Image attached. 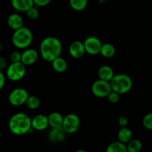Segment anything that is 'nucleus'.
I'll return each mask as SVG.
<instances>
[{
  "mask_svg": "<svg viewBox=\"0 0 152 152\" xmlns=\"http://www.w3.org/2000/svg\"><path fill=\"white\" fill-rule=\"evenodd\" d=\"M118 124L120 127H126L129 124V119L126 116H121L118 119Z\"/></svg>",
  "mask_w": 152,
  "mask_h": 152,
  "instance_id": "nucleus-30",
  "label": "nucleus"
},
{
  "mask_svg": "<svg viewBox=\"0 0 152 152\" xmlns=\"http://www.w3.org/2000/svg\"><path fill=\"white\" fill-rule=\"evenodd\" d=\"M68 52L71 57L74 59H78L83 57L86 53L83 42L80 41V40H75L72 42L68 48Z\"/></svg>",
  "mask_w": 152,
  "mask_h": 152,
  "instance_id": "nucleus-12",
  "label": "nucleus"
},
{
  "mask_svg": "<svg viewBox=\"0 0 152 152\" xmlns=\"http://www.w3.org/2000/svg\"><path fill=\"white\" fill-rule=\"evenodd\" d=\"M110 82L98 79L91 86V92L96 97L105 98L111 91Z\"/></svg>",
  "mask_w": 152,
  "mask_h": 152,
  "instance_id": "nucleus-7",
  "label": "nucleus"
},
{
  "mask_svg": "<svg viewBox=\"0 0 152 152\" xmlns=\"http://www.w3.org/2000/svg\"><path fill=\"white\" fill-rule=\"evenodd\" d=\"M0 137H1V130H0Z\"/></svg>",
  "mask_w": 152,
  "mask_h": 152,
  "instance_id": "nucleus-36",
  "label": "nucleus"
},
{
  "mask_svg": "<svg viewBox=\"0 0 152 152\" xmlns=\"http://www.w3.org/2000/svg\"><path fill=\"white\" fill-rule=\"evenodd\" d=\"M51 65L53 69L59 74L65 72L68 68V64H67L66 60L61 56L53 59L51 62Z\"/></svg>",
  "mask_w": 152,
  "mask_h": 152,
  "instance_id": "nucleus-19",
  "label": "nucleus"
},
{
  "mask_svg": "<svg viewBox=\"0 0 152 152\" xmlns=\"http://www.w3.org/2000/svg\"><path fill=\"white\" fill-rule=\"evenodd\" d=\"M23 19L19 13H13L9 15L7 19V23L9 28L13 31L19 29L23 26Z\"/></svg>",
  "mask_w": 152,
  "mask_h": 152,
  "instance_id": "nucleus-15",
  "label": "nucleus"
},
{
  "mask_svg": "<svg viewBox=\"0 0 152 152\" xmlns=\"http://www.w3.org/2000/svg\"><path fill=\"white\" fill-rule=\"evenodd\" d=\"M11 5L18 12L26 13L28 9L34 5V0H11Z\"/></svg>",
  "mask_w": 152,
  "mask_h": 152,
  "instance_id": "nucleus-14",
  "label": "nucleus"
},
{
  "mask_svg": "<svg viewBox=\"0 0 152 152\" xmlns=\"http://www.w3.org/2000/svg\"><path fill=\"white\" fill-rule=\"evenodd\" d=\"M142 125L147 130L152 131V112L144 116L142 118Z\"/></svg>",
  "mask_w": 152,
  "mask_h": 152,
  "instance_id": "nucleus-26",
  "label": "nucleus"
},
{
  "mask_svg": "<svg viewBox=\"0 0 152 152\" xmlns=\"http://www.w3.org/2000/svg\"><path fill=\"white\" fill-rule=\"evenodd\" d=\"M29 96V93L23 88H16L10 92L8 95V102L14 107L22 106L25 105L27 99Z\"/></svg>",
  "mask_w": 152,
  "mask_h": 152,
  "instance_id": "nucleus-6",
  "label": "nucleus"
},
{
  "mask_svg": "<svg viewBox=\"0 0 152 152\" xmlns=\"http://www.w3.org/2000/svg\"><path fill=\"white\" fill-rule=\"evenodd\" d=\"M80 127V119L76 114H68L63 118L62 128L67 134H74Z\"/></svg>",
  "mask_w": 152,
  "mask_h": 152,
  "instance_id": "nucleus-8",
  "label": "nucleus"
},
{
  "mask_svg": "<svg viewBox=\"0 0 152 152\" xmlns=\"http://www.w3.org/2000/svg\"><path fill=\"white\" fill-rule=\"evenodd\" d=\"M117 138H118V141H120V142L127 144L133 138L132 131L127 126L121 127V129L119 130L118 133H117Z\"/></svg>",
  "mask_w": 152,
  "mask_h": 152,
  "instance_id": "nucleus-18",
  "label": "nucleus"
},
{
  "mask_svg": "<svg viewBox=\"0 0 152 152\" xmlns=\"http://www.w3.org/2000/svg\"><path fill=\"white\" fill-rule=\"evenodd\" d=\"M5 75L4 74V73L2 72V71H0V91L4 87V85H5Z\"/></svg>",
  "mask_w": 152,
  "mask_h": 152,
  "instance_id": "nucleus-32",
  "label": "nucleus"
},
{
  "mask_svg": "<svg viewBox=\"0 0 152 152\" xmlns=\"http://www.w3.org/2000/svg\"><path fill=\"white\" fill-rule=\"evenodd\" d=\"M12 35V43L13 46L18 49H26L32 44L34 40V34L31 29L22 26L19 29L13 31Z\"/></svg>",
  "mask_w": 152,
  "mask_h": 152,
  "instance_id": "nucleus-3",
  "label": "nucleus"
},
{
  "mask_svg": "<svg viewBox=\"0 0 152 152\" xmlns=\"http://www.w3.org/2000/svg\"><path fill=\"white\" fill-rule=\"evenodd\" d=\"M51 1L52 0H34V3L37 7H42L50 4Z\"/></svg>",
  "mask_w": 152,
  "mask_h": 152,
  "instance_id": "nucleus-29",
  "label": "nucleus"
},
{
  "mask_svg": "<svg viewBox=\"0 0 152 152\" xmlns=\"http://www.w3.org/2000/svg\"><path fill=\"white\" fill-rule=\"evenodd\" d=\"M8 128L10 132L16 136H22L34 131L31 128V118L22 112L16 113L10 117Z\"/></svg>",
  "mask_w": 152,
  "mask_h": 152,
  "instance_id": "nucleus-2",
  "label": "nucleus"
},
{
  "mask_svg": "<svg viewBox=\"0 0 152 152\" xmlns=\"http://www.w3.org/2000/svg\"><path fill=\"white\" fill-rule=\"evenodd\" d=\"M111 90L117 92L120 95L125 94L132 90L133 87L132 79L125 74H114L110 81Z\"/></svg>",
  "mask_w": 152,
  "mask_h": 152,
  "instance_id": "nucleus-4",
  "label": "nucleus"
},
{
  "mask_svg": "<svg viewBox=\"0 0 152 152\" xmlns=\"http://www.w3.org/2000/svg\"><path fill=\"white\" fill-rule=\"evenodd\" d=\"M116 53V48L114 45L111 43H105L102 45L100 49V54L104 58H111L114 56Z\"/></svg>",
  "mask_w": 152,
  "mask_h": 152,
  "instance_id": "nucleus-20",
  "label": "nucleus"
},
{
  "mask_svg": "<svg viewBox=\"0 0 152 152\" xmlns=\"http://www.w3.org/2000/svg\"><path fill=\"white\" fill-rule=\"evenodd\" d=\"M120 95L119 94H117V92L114 91H111L108 95L107 96L108 101H109L111 103H117V102L120 101Z\"/></svg>",
  "mask_w": 152,
  "mask_h": 152,
  "instance_id": "nucleus-27",
  "label": "nucleus"
},
{
  "mask_svg": "<svg viewBox=\"0 0 152 152\" xmlns=\"http://www.w3.org/2000/svg\"><path fill=\"white\" fill-rule=\"evenodd\" d=\"M7 65H8V62L6 59L5 57L0 55V71H4L6 70Z\"/></svg>",
  "mask_w": 152,
  "mask_h": 152,
  "instance_id": "nucleus-31",
  "label": "nucleus"
},
{
  "mask_svg": "<svg viewBox=\"0 0 152 152\" xmlns=\"http://www.w3.org/2000/svg\"><path fill=\"white\" fill-rule=\"evenodd\" d=\"M62 45L60 40L55 37H47L42 40L39 45V54L42 59L51 62L60 56Z\"/></svg>",
  "mask_w": 152,
  "mask_h": 152,
  "instance_id": "nucleus-1",
  "label": "nucleus"
},
{
  "mask_svg": "<svg viewBox=\"0 0 152 152\" xmlns=\"http://www.w3.org/2000/svg\"><path fill=\"white\" fill-rule=\"evenodd\" d=\"M74 152H88V151H86V150H82V149H80V150H77V151H74Z\"/></svg>",
  "mask_w": 152,
  "mask_h": 152,
  "instance_id": "nucleus-35",
  "label": "nucleus"
},
{
  "mask_svg": "<svg viewBox=\"0 0 152 152\" xmlns=\"http://www.w3.org/2000/svg\"><path fill=\"white\" fill-rule=\"evenodd\" d=\"M64 117L57 111H53L48 116V124L50 128H61L63 123Z\"/></svg>",
  "mask_w": 152,
  "mask_h": 152,
  "instance_id": "nucleus-17",
  "label": "nucleus"
},
{
  "mask_svg": "<svg viewBox=\"0 0 152 152\" xmlns=\"http://www.w3.org/2000/svg\"><path fill=\"white\" fill-rule=\"evenodd\" d=\"M39 53L37 50L34 48L24 49L21 56V62L23 63L25 66H31L36 63L39 59Z\"/></svg>",
  "mask_w": 152,
  "mask_h": 152,
  "instance_id": "nucleus-10",
  "label": "nucleus"
},
{
  "mask_svg": "<svg viewBox=\"0 0 152 152\" xmlns=\"http://www.w3.org/2000/svg\"><path fill=\"white\" fill-rule=\"evenodd\" d=\"M105 152H128L126 145L120 141H114L110 143L107 147Z\"/></svg>",
  "mask_w": 152,
  "mask_h": 152,
  "instance_id": "nucleus-21",
  "label": "nucleus"
},
{
  "mask_svg": "<svg viewBox=\"0 0 152 152\" xmlns=\"http://www.w3.org/2000/svg\"><path fill=\"white\" fill-rule=\"evenodd\" d=\"M126 145L128 152H140L142 148V143L140 140L132 138Z\"/></svg>",
  "mask_w": 152,
  "mask_h": 152,
  "instance_id": "nucleus-22",
  "label": "nucleus"
},
{
  "mask_svg": "<svg viewBox=\"0 0 152 152\" xmlns=\"http://www.w3.org/2000/svg\"><path fill=\"white\" fill-rule=\"evenodd\" d=\"M88 0H69V4L71 8L76 11H83L87 7Z\"/></svg>",
  "mask_w": 152,
  "mask_h": 152,
  "instance_id": "nucleus-24",
  "label": "nucleus"
},
{
  "mask_svg": "<svg viewBox=\"0 0 152 152\" xmlns=\"http://www.w3.org/2000/svg\"><path fill=\"white\" fill-rule=\"evenodd\" d=\"M105 1H106V0H98V2H99V4H102V3L105 2Z\"/></svg>",
  "mask_w": 152,
  "mask_h": 152,
  "instance_id": "nucleus-34",
  "label": "nucleus"
},
{
  "mask_svg": "<svg viewBox=\"0 0 152 152\" xmlns=\"http://www.w3.org/2000/svg\"><path fill=\"white\" fill-rule=\"evenodd\" d=\"M25 105L29 109L36 110L39 108L41 105V101L38 96H34V95H29Z\"/></svg>",
  "mask_w": 152,
  "mask_h": 152,
  "instance_id": "nucleus-23",
  "label": "nucleus"
},
{
  "mask_svg": "<svg viewBox=\"0 0 152 152\" xmlns=\"http://www.w3.org/2000/svg\"><path fill=\"white\" fill-rule=\"evenodd\" d=\"M97 74L98 77H99V79H100V80L110 82L115 74H114V69H113L111 66L107 65H104L99 67V68L98 69L97 71Z\"/></svg>",
  "mask_w": 152,
  "mask_h": 152,
  "instance_id": "nucleus-16",
  "label": "nucleus"
},
{
  "mask_svg": "<svg viewBox=\"0 0 152 152\" xmlns=\"http://www.w3.org/2000/svg\"><path fill=\"white\" fill-rule=\"evenodd\" d=\"M49 127L48 116L45 114H37L31 119V128L34 130L42 132Z\"/></svg>",
  "mask_w": 152,
  "mask_h": 152,
  "instance_id": "nucleus-11",
  "label": "nucleus"
},
{
  "mask_svg": "<svg viewBox=\"0 0 152 152\" xmlns=\"http://www.w3.org/2000/svg\"><path fill=\"white\" fill-rule=\"evenodd\" d=\"M2 49H3V44L2 42L0 41V53H1V51L2 50Z\"/></svg>",
  "mask_w": 152,
  "mask_h": 152,
  "instance_id": "nucleus-33",
  "label": "nucleus"
},
{
  "mask_svg": "<svg viewBox=\"0 0 152 152\" xmlns=\"http://www.w3.org/2000/svg\"><path fill=\"white\" fill-rule=\"evenodd\" d=\"M67 133L61 128H51L48 134L49 140L52 142H60L65 140Z\"/></svg>",
  "mask_w": 152,
  "mask_h": 152,
  "instance_id": "nucleus-13",
  "label": "nucleus"
},
{
  "mask_svg": "<svg viewBox=\"0 0 152 152\" xmlns=\"http://www.w3.org/2000/svg\"><path fill=\"white\" fill-rule=\"evenodd\" d=\"M5 76L12 82L22 80L26 74V66L21 62H11L6 68Z\"/></svg>",
  "mask_w": 152,
  "mask_h": 152,
  "instance_id": "nucleus-5",
  "label": "nucleus"
},
{
  "mask_svg": "<svg viewBox=\"0 0 152 152\" xmlns=\"http://www.w3.org/2000/svg\"><path fill=\"white\" fill-rule=\"evenodd\" d=\"M21 56L22 53L18 50H14L10 54V60L11 62H21Z\"/></svg>",
  "mask_w": 152,
  "mask_h": 152,
  "instance_id": "nucleus-28",
  "label": "nucleus"
},
{
  "mask_svg": "<svg viewBox=\"0 0 152 152\" xmlns=\"http://www.w3.org/2000/svg\"><path fill=\"white\" fill-rule=\"evenodd\" d=\"M26 15L28 19H31V20L37 19L39 17V11L38 7L35 5L31 7V8L28 9L26 11Z\"/></svg>",
  "mask_w": 152,
  "mask_h": 152,
  "instance_id": "nucleus-25",
  "label": "nucleus"
},
{
  "mask_svg": "<svg viewBox=\"0 0 152 152\" xmlns=\"http://www.w3.org/2000/svg\"><path fill=\"white\" fill-rule=\"evenodd\" d=\"M83 44H84L86 53L92 56L99 54L100 53L102 43L101 42L100 39L96 37L91 36V37H87L83 42Z\"/></svg>",
  "mask_w": 152,
  "mask_h": 152,
  "instance_id": "nucleus-9",
  "label": "nucleus"
}]
</instances>
